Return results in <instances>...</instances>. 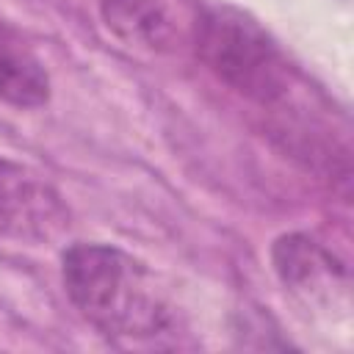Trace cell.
Segmentation results:
<instances>
[{"mask_svg": "<svg viewBox=\"0 0 354 354\" xmlns=\"http://www.w3.org/2000/svg\"><path fill=\"white\" fill-rule=\"evenodd\" d=\"M271 263L282 285L304 296L307 301H335V293H346V266L304 232L279 235L271 246Z\"/></svg>", "mask_w": 354, "mask_h": 354, "instance_id": "4", "label": "cell"}, {"mask_svg": "<svg viewBox=\"0 0 354 354\" xmlns=\"http://www.w3.org/2000/svg\"><path fill=\"white\" fill-rule=\"evenodd\" d=\"M102 25L127 47L163 55L177 50L180 25L163 0H100Z\"/></svg>", "mask_w": 354, "mask_h": 354, "instance_id": "5", "label": "cell"}, {"mask_svg": "<svg viewBox=\"0 0 354 354\" xmlns=\"http://www.w3.org/2000/svg\"><path fill=\"white\" fill-rule=\"evenodd\" d=\"M199 61L232 91L260 105H277L290 94V66L246 14L213 6L205 8L194 28Z\"/></svg>", "mask_w": 354, "mask_h": 354, "instance_id": "2", "label": "cell"}, {"mask_svg": "<svg viewBox=\"0 0 354 354\" xmlns=\"http://www.w3.org/2000/svg\"><path fill=\"white\" fill-rule=\"evenodd\" d=\"M50 100V75L30 44L0 19V102L39 108Z\"/></svg>", "mask_w": 354, "mask_h": 354, "instance_id": "6", "label": "cell"}, {"mask_svg": "<svg viewBox=\"0 0 354 354\" xmlns=\"http://www.w3.org/2000/svg\"><path fill=\"white\" fill-rule=\"evenodd\" d=\"M61 282L75 310L108 337L147 340L171 329V307L144 263L111 243H72Z\"/></svg>", "mask_w": 354, "mask_h": 354, "instance_id": "1", "label": "cell"}, {"mask_svg": "<svg viewBox=\"0 0 354 354\" xmlns=\"http://www.w3.org/2000/svg\"><path fill=\"white\" fill-rule=\"evenodd\" d=\"M69 230L61 194L22 163L0 158V235L19 243H50Z\"/></svg>", "mask_w": 354, "mask_h": 354, "instance_id": "3", "label": "cell"}]
</instances>
